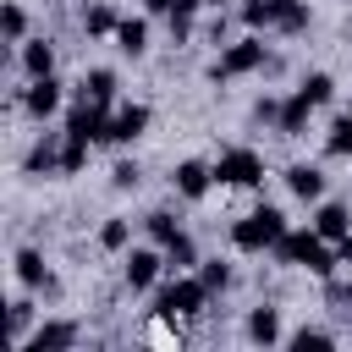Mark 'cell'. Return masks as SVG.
Listing matches in <instances>:
<instances>
[{
  "mask_svg": "<svg viewBox=\"0 0 352 352\" xmlns=\"http://www.w3.org/2000/svg\"><path fill=\"white\" fill-rule=\"evenodd\" d=\"M286 341H292L297 352H308V346H336V336H330V330H308V324H302L297 336H286Z\"/></svg>",
  "mask_w": 352,
  "mask_h": 352,
  "instance_id": "32",
  "label": "cell"
},
{
  "mask_svg": "<svg viewBox=\"0 0 352 352\" xmlns=\"http://www.w3.org/2000/svg\"><path fill=\"white\" fill-rule=\"evenodd\" d=\"M116 6L110 0H94V6H82V33L88 38H116Z\"/></svg>",
  "mask_w": 352,
  "mask_h": 352,
  "instance_id": "21",
  "label": "cell"
},
{
  "mask_svg": "<svg viewBox=\"0 0 352 352\" xmlns=\"http://www.w3.org/2000/svg\"><path fill=\"white\" fill-rule=\"evenodd\" d=\"M116 88H121V77H116L110 66H88L82 82H77V94L94 99V104H116Z\"/></svg>",
  "mask_w": 352,
  "mask_h": 352,
  "instance_id": "19",
  "label": "cell"
},
{
  "mask_svg": "<svg viewBox=\"0 0 352 352\" xmlns=\"http://www.w3.org/2000/svg\"><path fill=\"white\" fill-rule=\"evenodd\" d=\"M286 192L302 198V204H319V198H324V170L308 165V160H302V165H286Z\"/></svg>",
  "mask_w": 352,
  "mask_h": 352,
  "instance_id": "16",
  "label": "cell"
},
{
  "mask_svg": "<svg viewBox=\"0 0 352 352\" xmlns=\"http://www.w3.org/2000/svg\"><path fill=\"white\" fill-rule=\"evenodd\" d=\"M0 33H6L11 50L28 38V6H22V0H6V6H0Z\"/></svg>",
  "mask_w": 352,
  "mask_h": 352,
  "instance_id": "22",
  "label": "cell"
},
{
  "mask_svg": "<svg viewBox=\"0 0 352 352\" xmlns=\"http://www.w3.org/2000/svg\"><path fill=\"white\" fill-rule=\"evenodd\" d=\"M270 66V44L248 28L242 38H231L220 55H214V66H209V82H231V77H253V72H264Z\"/></svg>",
  "mask_w": 352,
  "mask_h": 352,
  "instance_id": "1",
  "label": "cell"
},
{
  "mask_svg": "<svg viewBox=\"0 0 352 352\" xmlns=\"http://www.w3.org/2000/svg\"><path fill=\"white\" fill-rule=\"evenodd\" d=\"M314 110H319V104H314V99H308L302 88H292V94L280 99V116H275V132H280V138H302V132H308V121H314Z\"/></svg>",
  "mask_w": 352,
  "mask_h": 352,
  "instance_id": "13",
  "label": "cell"
},
{
  "mask_svg": "<svg viewBox=\"0 0 352 352\" xmlns=\"http://www.w3.org/2000/svg\"><path fill=\"white\" fill-rule=\"evenodd\" d=\"M99 248H104V253H126V248H132V220H126V214H110V220L99 226Z\"/></svg>",
  "mask_w": 352,
  "mask_h": 352,
  "instance_id": "23",
  "label": "cell"
},
{
  "mask_svg": "<svg viewBox=\"0 0 352 352\" xmlns=\"http://www.w3.org/2000/svg\"><path fill=\"white\" fill-rule=\"evenodd\" d=\"M110 110H116V104L77 99V104L66 110V132H72V138H88V143H110Z\"/></svg>",
  "mask_w": 352,
  "mask_h": 352,
  "instance_id": "6",
  "label": "cell"
},
{
  "mask_svg": "<svg viewBox=\"0 0 352 352\" xmlns=\"http://www.w3.org/2000/svg\"><path fill=\"white\" fill-rule=\"evenodd\" d=\"M88 148H94L88 138H72V132H66V148H60V176H77V170L88 165Z\"/></svg>",
  "mask_w": 352,
  "mask_h": 352,
  "instance_id": "28",
  "label": "cell"
},
{
  "mask_svg": "<svg viewBox=\"0 0 352 352\" xmlns=\"http://www.w3.org/2000/svg\"><path fill=\"white\" fill-rule=\"evenodd\" d=\"M242 22L258 33H302L308 22H314V11H308V0H242Z\"/></svg>",
  "mask_w": 352,
  "mask_h": 352,
  "instance_id": "3",
  "label": "cell"
},
{
  "mask_svg": "<svg viewBox=\"0 0 352 352\" xmlns=\"http://www.w3.org/2000/svg\"><path fill=\"white\" fill-rule=\"evenodd\" d=\"M286 231H292L286 214H280L275 204H258L253 214H242V220L231 226V248H236V253H270Z\"/></svg>",
  "mask_w": 352,
  "mask_h": 352,
  "instance_id": "2",
  "label": "cell"
},
{
  "mask_svg": "<svg viewBox=\"0 0 352 352\" xmlns=\"http://www.w3.org/2000/svg\"><path fill=\"white\" fill-rule=\"evenodd\" d=\"M198 280H204L209 292H226V286H231V264H226V258H198Z\"/></svg>",
  "mask_w": 352,
  "mask_h": 352,
  "instance_id": "30",
  "label": "cell"
},
{
  "mask_svg": "<svg viewBox=\"0 0 352 352\" xmlns=\"http://www.w3.org/2000/svg\"><path fill=\"white\" fill-rule=\"evenodd\" d=\"M209 297H214V292H209L198 275H176V280H165V286L154 292V314H160V319H192V314H204Z\"/></svg>",
  "mask_w": 352,
  "mask_h": 352,
  "instance_id": "4",
  "label": "cell"
},
{
  "mask_svg": "<svg viewBox=\"0 0 352 352\" xmlns=\"http://www.w3.org/2000/svg\"><path fill=\"white\" fill-rule=\"evenodd\" d=\"M220 6H226V0H182L176 11H220Z\"/></svg>",
  "mask_w": 352,
  "mask_h": 352,
  "instance_id": "34",
  "label": "cell"
},
{
  "mask_svg": "<svg viewBox=\"0 0 352 352\" xmlns=\"http://www.w3.org/2000/svg\"><path fill=\"white\" fill-rule=\"evenodd\" d=\"M60 148H66V132H38V143L22 154V170L28 176H60Z\"/></svg>",
  "mask_w": 352,
  "mask_h": 352,
  "instance_id": "12",
  "label": "cell"
},
{
  "mask_svg": "<svg viewBox=\"0 0 352 352\" xmlns=\"http://www.w3.org/2000/svg\"><path fill=\"white\" fill-rule=\"evenodd\" d=\"M297 88H302V94H308L314 104H330V99H336V77H330V72H308V77H302Z\"/></svg>",
  "mask_w": 352,
  "mask_h": 352,
  "instance_id": "29",
  "label": "cell"
},
{
  "mask_svg": "<svg viewBox=\"0 0 352 352\" xmlns=\"http://www.w3.org/2000/svg\"><path fill=\"white\" fill-rule=\"evenodd\" d=\"M160 270H165V248L160 242L154 248H132L126 264H121V280H126V292H154Z\"/></svg>",
  "mask_w": 352,
  "mask_h": 352,
  "instance_id": "7",
  "label": "cell"
},
{
  "mask_svg": "<svg viewBox=\"0 0 352 352\" xmlns=\"http://www.w3.org/2000/svg\"><path fill=\"white\" fill-rule=\"evenodd\" d=\"M148 121H154V116H148V104L121 99V104L110 110V143H116V148H132V143L148 132Z\"/></svg>",
  "mask_w": 352,
  "mask_h": 352,
  "instance_id": "8",
  "label": "cell"
},
{
  "mask_svg": "<svg viewBox=\"0 0 352 352\" xmlns=\"http://www.w3.org/2000/svg\"><path fill=\"white\" fill-rule=\"evenodd\" d=\"M143 182V170H138V160H116V170H110V187L116 192H132Z\"/></svg>",
  "mask_w": 352,
  "mask_h": 352,
  "instance_id": "31",
  "label": "cell"
},
{
  "mask_svg": "<svg viewBox=\"0 0 352 352\" xmlns=\"http://www.w3.org/2000/svg\"><path fill=\"white\" fill-rule=\"evenodd\" d=\"M11 275H16V286H28V292H44V297H55V292H60L38 248H16V258H11Z\"/></svg>",
  "mask_w": 352,
  "mask_h": 352,
  "instance_id": "9",
  "label": "cell"
},
{
  "mask_svg": "<svg viewBox=\"0 0 352 352\" xmlns=\"http://www.w3.org/2000/svg\"><path fill=\"white\" fill-rule=\"evenodd\" d=\"M170 187H176V198L204 204V198H209V187H214V165H204V160H182V165L170 170Z\"/></svg>",
  "mask_w": 352,
  "mask_h": 352,
  "instance_id": "11",
  "label": "cell"
},
{
  "mask_svg": "<svg viewBox=\"0 0 352 352\" xmlns=\"http://www.w3.org/2000/svg\"><path fill=\"white\" fill-rule=\"evenodd\" d=\"M324 148H330L336 160H352V110H341V116L330 121V138H324Z\"/></svg>",
  "mask_w": 352,
  "mask_h": 352,
  "instance_id": "26",
  "label": "cell"
},
{
  "mask_svg": "<svg viewBox=\"0 0 352 352\" xmlns=\"http://www.w3.org/2000/svg\"><path fill=\"white\" fill-rule=\"evenodd\" d=\"M248 341H258V346H275V341H286V330H280V308H248Z\"/></svg>",
  "mask_w": 352,
  "mask_h": 352,
  "instance_id": "18",
  "label": "cell"
},
{
  "mask_svg": "<svg viewBox=\"0 0 352 352\" xmlns=\"http://www.w3.org/2000/svg\"><path fill=\"white\" fill-rule=\"evenodd\" d=\"M143 6H148V11H154V16H170V11H176V6H182V0H143Z\"/></svg>",
  "mask_w": 352,
  "mask_h": 352,
  "instance_id": "35",
  "label": "cell"
},
{
  "mask_svg": "<svg viewBox=\"0 0 352 352\" xmlns=\"http://www.w3.org/2000/svg\"><path fill=\"white\" fill-rule=\"evenodd\" d=\"M22 346H28V352H72V346H77V324H72V319H44Z\"/></svg>",
  "mask_w": 352,
  "mask_h": 352,
  "instance_id": "14",
  "label": "cell"
},
{
  "mask_svg": "<svg viewBox=\"0 0 352 352\" xmlns=\"http://www.w3.org/2000/svg\"><path fill=\"white\" fill-rule=\"evenodd\" d=\"M192 264H198V248H192L187 231H182L176 242H165V270H170V275H176V270H192Z\"/></svg>",
  "mask_w": 352,
  "mask_h": 352,
  "instance_id": "27",
  "label": "cell"
},
{
  "mask_svg": "<svg viewBox=\"0 0 352 352\" xmlns=\"http://www.w3.org/2000/svg\"><path fill=\"white\" fill-rule=\"evenodd\" d=\"M143 231H148V242H160V248H165V242H176V236H182V220H176L170 209H154V214H143Z\"/></svg>",
  "mask_w": 352,
  "mask_h": 352,
  "instance_id": "24",
  "label": "cell"
},
{
  "mask_svg": "<svg viewBox=\"0 0 352 352\" xmlns=\"http://www.w3.org/2000/svg\"><path fill=\"white\" fill-rule=\"evenodd\" d=\"M314 231H319L324 242L352 236V209H346V204H324V198H319V209H314Z\"/></svg>",
  "mask_w": 352,
  "mask_h": 352,
  "instance_id": "17",
  "label": "cell"
},
{
  "mask_svg": "<svg viewBox=\"0 0 352 352\" xmlns=\"http://www.w3.org/2000/svg\"><path fill=\"white\" fill-rule=\"evenodd\" d=\"M16 72L22 77H50L55 72V44L50 38H22L16 44Z\"/></svg>",
  "mask_w": 352,
  "mask_h": 352,
  "instance_id": "15",
  "label": "cell"
},
{
  "mask_svg": "<svg viewBox=\"0 0 352 352\" xmlns=\"http://www.w3.org/2000/svg\"><path fill=\"white\" fill-rule=\"evenodd\" d=\"M165 28H170V38L182 44V38H192V11H170L165 16Z\"/></svg>",
  "mask_w": 352,
  "mask_h": 352,
  "instance_id": "33",
  "label": "cell"
},
{
  "mask_svg": "<svg viewBox=\"0 0 352 352\" xmlns=\"http://www.w3.org/2000/svg\"><path fill=\"white\" fill-rule=\"evenodd\" d=\"M214 182L220 187H258L264 182V154L258 148H220V160H214Z\"/></svg>",
  "mask_w": 352,
  "mask_h": 352,
  "instance_id": "5",
  "label": "cell"
},
{
  "mask_svg": "<svg viewBox=\"0 0 352 352\" xmlns=\"http://www.w3.org/2000/svg\"><path fill=\"white\" fill-rule=\"evenodd\" d=\"M60 77L50 72V77H28V88H22V110L33 116V121H50L55 110H60Z\"/></svg>",
  "mask_w": 352,
  "mask_h": 352,
  "instance_id": "10",
  "label": "cell"
},
{
  "mask_svg": "<svg viewBox=\"0 0 352 352\" xmlns=\"http://www.w3.org/2000/svg\"><path fill=\"white\" fill-rule=\"evenodd\" d=\"M6 319H11V341L22 346V341L33 336V297H28V286H22V297L11 302V314H6Z\"/></svg>",
  "mask_w": 352,
  "mask_h": 352,
  "instance_id": "25",
  "label": "cell"
},
{
  "mask_svg": "<svg viewBox=\"0 0 352 352\" xmlns=\"http://www.w3.org/2000/svg\"><path fill=\"white\" fill-rule=\"evenodd\" d=\"M116 50L132 55V60H143V55H148V22H143V16H121V22H116Z\"/></svg>",
  "mask_w": 352,
  "mask_h": 352,
  "instance_id": "20",
  "label": "cell"
}]
</instances>
